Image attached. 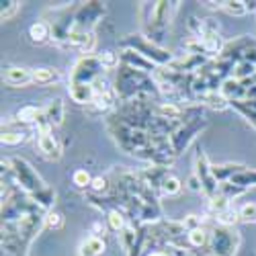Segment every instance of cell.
<instances>
[{
  "mask_svg": "<svg viewBox=\"0 0 256 256\" xmlns=\"http://www.w3.org/2000/svg\"><path fill=\"white\" fill-rule=\"evenodd\" d=\"M156 117L162 119H170V121H182L184 115V106L180 102H170V100H158L156 109H154Z\"/></svg>",
  "mask_w": 256,
  "mask_h": 256,
  "instance_id": "obj_13",
  "label": "cell"
},
{
  "mask_svg": "<svg viewBox=\"0 0 256 256\" xmlns=\"http://www.w3.org/2000/svg\"><path fill=\"white\" fill-rule=\"evenodd\" d=\"M92 178H94V176L88 172V170H84V168L74 170V174H72V182H74L78 188H90Z\"/></svg>",
  "mask_w": 256,
  "mask_h": 256,
  "instance_id": "obj_29",
  "label": "cell"
},
{
  "mask_svg": "<svg viewBox=\"0 0 256 256\" xmlns=\"http://www.w3.org/2000/svg\"><path fill=\"white\" fill-rule=\"evenodd\" d=\"M104 252H106L104 238L92 236V234L86 240H82L78 246V256H104Z\"/></svg>",
  "mask_w": 256,
  "mask_h": 256,
  "instance_id": "obj_15",
  "label": "cell"
},
{
  "mask_svg": "<svg viewBox=\"0 0 256 256\" xmlns=\"http://www.w3.org/2000/svg\"><path fill=\"white\" fill-rule=\"evenodd\" d=\"M119 58H121V64H125V66H130L134 70H140V72H146V74H152L154 76V72L158 70V66H156L154 62H150L148 58H144L142 54H138L134 50L123 48L119 52Z\"/></svg>",
  "mask_w": 256,
  "mask_h": 256,
  "instance_id": "obj_9",
  "label": "cell"
},
{
  "mask_svg": "<svg viewBox=\"0 0 256 256\" xmlns=\"http://www.w3.org/2000/svg\"><path fill=\"white\" fill-rule=\"evenodd\" d=\"M44 109H46V121L50 123L52 130L54 127H60L64 123V102H62V98L50 100Z\"/></svg>",
  "mask_w": 256,
  "mask_h": 256,
  "instance_id": "obj_19",
  "label": "cell"
},
{
  "mask_svg": "<svg viewBox=\"0 0 256 256\" xmlns=\"http://www.w3.org/2000/svg\"><path fill=\"white\" fill-rule=\"evenodd\" d=\"M182 228L186 230V232H190V230H197V228H203V220L199 218V216H195V213H190V216H186L182 222Z\"/></svg>",
  "mask_w": 256,
  "mask_h": 256,
  "instance_id": "obj_34",
  "label": "cell"
},
{
  "mask_svg": "<svg viewBox=\"0 0 256 256\" xmlns=\"http://www.w3.org/2000/svg\"><path fill=\"white\" fill-rule=\"evenodd\" d=\"M209 228H197V230H190L186 232V246L190 250H201V252H207L209 248Z\"/></svg>",
  "mask_w": 256,
  "mask_h": 256,
  "instance_id": "obj_17",
  "label": "cell"
},
{
  "mask_svg": "<svg viewBox=\"0 0 256 256\" xmlns=\"http://www.w3.org/2000/svg\"><path fill=\"white\" fill-rule=\"evenodd\" d=\"M186 188H188V190H193V193H203V184H201V180L197 178L195 172H190V174H188V178H186Z\"/></svg>",
  "mask_w": 256,
  "mask_h": 256,
  "instance_id": "obj_35",
  "label": "cell"
},
{
  "mask_svg": "<svg viewBox=\"0 0 256 256\" xmlns=\"http://www.w3.org/2000/svg\"><path fill=\"white\" fill-rule=\"evenodd\" d=\"M29 41L33 46H46L52 41V23L48 20H35L29 27Z\"/></svg>",
  "mask_w": 256,
  "mask_h": 256,
  "instance_id": "obj_14",
  "label": "cell"
},
{
  "mask_svg": "<svg viewBox=\"0 0 256 256\" xmlns=\"http://www.w3.org/2000/svg\"><path fill=\"white\" fill-rule=\"evenodd\" d=\"M121 50L127 48V50H134L138 54H142L144 58H148L150 62H154L158 68H164V66H170V62L174 60V56L170 54L168 50L160 48L158 44H154L152 39H148L144 33H132V35H125L121 39Z\"/></svg>",
  "mask_w": 256,
  "mask_h": 256,
  "instance_id": "obj_3",
  "label": "cell"
},
{
  "mask_svg": "<svg viewBox=\"0 0 256 256\" xmlns=\"http://www.w3.org/2000/svg\"><path fill=\"white\" fill-rule=\"evenodd\" d=\"M230 182H234V184H238L240 188L248 190L250 186H256V170H252V168H244L242 172H238Z\"/></svg>",
  "mask_w": 256,
  "mask_h": 256,
  "instance_id": "obj_25",
  "label": "cell"
},
{
  "mask_svg": "<svg viewBox=\"0 0 256 256\" xmlns=\"http://www.w3.org/2000/svg\"><path fill=\"white\" fill-rule=\"evenodd\" d=\"M104 70L100 66V62L94 56H82L76 64L74 68L70 70V82H84V84H92V80L96 76H100Z\"/></svg>",
  "mask_w": 256,
  "mask_h": 256,
  "instance_id": "obj_7",
  "label": "cell"
},
{
  "mask_svg": "<svg viewBox=\"0 0 256 256\" xmlns=\"http://www.w3.org/2000/svg\"><path fill=\"white\" fill-rule=\"evenodd\" d=\"M222 10L234 16H244L248 14V6H246V0H226L222 2Z\"/></svg>",
  "mask_w": 256,
  "mask_h": 256,
  "instance_id": "obj_28",
  "label": "cell"
},
{
  "mask_svg": "<svg viewBox=\"0 0 256 256\" xmlns=\"http://www.w3.org/2000/svg\"><path fill=\"white\" fill-rule=\"evenodd\" d=\"M195 170L193 172L197 174V178L201 180L203 184V195L207 199H213L218 195V190H220V182L216 180V176H213V170H211V164L207 160V154L203 150H197V156H195Z\"/></svg>",
  "mask_w": 256,
  "mask_h": 256,
  "instance_id": "obj_6",
  "label": "cell"
},
{
  "mask_svg": "<svg viewBox=\"0 0 256 256\" xmlns=\"http://www.w3.org/2000/svg\"><path fill=\"white\" fill-rule=\"evenodd\" d=\"M209 256H234L240 246V232L236 228H224V226H213L209 228Z\"/></svg>",
  "mask_w": 256,
  "mask_h": 256,
  "instance_id": "obj_4",
  "label": "cell"
},
{
  "mask_svg": "<svg viewBox=\"0 0 256 256\" xmlns=\"http://www.w3.org/2000/svg\"><path fill=\"white\" fill-rule=\"evenodd\" d=\"M182 190V180L178 176H174L172 172H168L160 184V195H168V197H172V195H178Z\"/></svg>",
  "mask_w": 256,
  "mask_h": 256,
  "instance_id": "obj_23",
  "label": "cell"
},
{
  "mask_svg": "<svg viewBox=\"0 0 256 256\" xmlns=\"http://www.w3.org/2000/svg\"><path fill=\"white\" fill-rule=\"evenodd\" d=\"M104 12H106V6L102 2H80L76 6V14H74V31L94 33L92 29L104 16Z\"/></svg>",
  "mask_w": 256,
  "mask_h": 256,
  "instance_id": "obj_5",
  "label": "cell"
},
{
  "mask_svg": "<svg viewBox=\"0 0 256 256\" xmlns=\"http://www.w3.org/2000/svg\"><path fill=\"white\" fill-rule=\"evenodd\" d=\"M146 256H170V252H168L166 248H162V250H156V252H150V254H146Z\"/></svg>",
  "mask_w": 256,
  "mask_h": 256,
  "instance_id": "obj_37",
  "label": "cell"
},
{
  "mask_svg": "<svg viewBox=\"0 0 256 256\" xmlns=\"http://www.w3.org/2000/svg\"><path fill=\"white\" fill-rule=\"evenodd\" d=\"M104 230H106V228H104L100 222H96V224L92 226V236H98V238H102V236H104Z\"/></svg>",
  "mask_w": 256,
  "mask_h": 256,
  "instance_id": "obj_36",
  "label": "cell"
},
{
  "mask_svg": "<svg viewBox=\"0 0 256 256\" xmlns=\"http://www.w3.org/2000/svg\"><path fill=\"white\" fill-rule=\"evenodd\" d=\"M92 88H94V94H104V92L113 90V84H111V80L106 78L104 74H100V76H96L92 80Z\"/></svg>",
  "mask_w": 256,
  "mask_h": 256,
  "instance_id": "obj_32",
  "label": "cell"
},
{
  "mask_svg": "<svg viewBox=\"0 0 256 256\" xmlns=\"http://www.w3.org/2000/svg\"><path fill=\"white\" fill-rule=\"evenodd\" d=\"M44 226L48 230H60L64 226V216L60 211H48L46 218H44Z\"/></svg>",
  "mask_w": 256,
  "mask_h": 256,
  "instance_id": "obj_31",
  "label": "cell"
},
{
  "mask_svg": "<svg viewBox=\"0 0 256 256\" xmlns=\"http://www.w3.org/2000/svg\"><path fill=\"white\" fill-rule=\"evenodd\" d=\"M244 168H248V166H244V164H236V162H226V164H211V170H213V176H216V180L222 184V182H230L234 176H236L238 172H242Z\"/></svg>",
  "mask_w": 256,
  "mask_h": 256,
  "instance_id": "obj_16",
  "label": "cell"
},
{
  "mask_svg": "<svg viewBox=\"0 0 256 256\" xmlns=\"http://www.w3.org/2000/svg\"><path fill=\"white\" fill-rule=\"evenodd\" d=\"M178 2H142L140 4V18H142V29L148 39L160 46V39H164L166 29L170 25L172 12L176 10Z\"/></svg>",
  "mask_w": 256,
  "mask_h": 256,
  "instance_id": "obj_2",
  "label": "cell"
},
{
  "mask_svg": "<svg viewBox=\"0 0 256 256\" xmlns=\"http://www.w3.org/2000/svg\"><path fill=\"white\" fill-rule=\"evenodd\" d=\"M20 8V2H16V0H8V2H2V10H0V16H2V20H8L12 18Z\"/></svg>",
  "mask_w": 256,
  "mask_h": 256,
  "instance_id": "obj_33",
  "label": "cell"
},
{
  "mask_svg": "<svg viewBox=\"0 0 256 256\" xmlns=\"http://www.w3.org/2000/svg\"><path fill=\"white\" fill-rule=\"evenodd\" d=\"M44 117H46V109H44V106H37V104L20 106V109L16 111V115H14V119L20 125H35V127L44 121Z\"/></svg>",
  "mask_w": 256,
  "mask_h": 256,
  "instance_id": "obj_11",
  "label": "cell"
},
{
  "mask_svg": "<svg viewBox=\"0 0 256 256\" xmlns=\"http://www.w3.org/2000/svg\"><path fill=\"white\" fill-rule=\"evenodd\" d=\"M68 92H70V98L74 102L84 104V106H88L92 102V98L96 96L92 84H84V82H70L68 84Z\"/></svg>",
  "mask_w": 256,
  "mask_h": 256,
  "instance_id": "obj_12",
  "label": "cell"
},
{
  "mask_svg": "<svg viewBox=\"0 0 256 256\" xmlns=\"http://www.w3.org/2000/svg\"><path fill=\"white\" fill-rule=\"evenodd\" d=\"M27 140V134L20 130V127H2V136H0V142L4 146H18Z\"/></svg>",
  "mask_w": 256,
  "mask_h": 256,
  "instance_id": "obj_22",
  "label": "cell"
},
{
  "mask_svg": "<svg viewBox=\"0 0 256 256\" xmlns=\"http://www.w3.org/2000/svg\"><path fill=\"white\" fill-rule=\"evenodd\" d=\"M98 62H100V66L102 70H117L121 66V58L117 52H111V50H104L100 54H96Z\"/></svg>",
  "mask_w": 256,
  "mask_h": 256,
  "instance_id": "obj_26",
  "label": "cell"
},
{
  "mask_svg": "<svg viewBox=\"0 0 256 256\" xmlns=\"http://www.w3.org/2000/svg\"><path fill=\"white\" fill-rule=\"evenodd\" d=\"M10 174L14 178V182L20 186L25 195L31 197V201L44 211H52L54 207V201H56V190L50 188L44 178L37 174V170L25 160V158H16L12 156L10 158Z\"/></svg>",
  "mask_w": 256,
  "mask_h": 256,
  "instance_id": "obj_1",
  "label": "cell"
},
{
  "mask_svg": "<svg viewBox=\"0 0 256 256\" xmlns=\"http://www.w3.org/2000/svg\"><path fill=\"white\" fill-rule=\"evenodd\" d=\"M37 148H39L41 156L50 162H58L62 158V144L54 136V130L37 132Z\"/></svg>",
  "mask_w": 256,
  "mask_h": 256,
  "instance_id": "obj_8",
  "label": "cell"
},
{
  "mask_svg": "<svg viewBox=\"0 0 256 256\" xmlns=\"http://www.w3.org/2000/svg\"><path fill=\"white\" fill-rule=\"evenodd\" d=\"M2 80L8 86H27V84H33V70L20 68V66H10V68H4Z\"/></svg>",
  "mask_w": 256,
  "mask_h": 256,
  "instance_id": "obj_10",
  "label": "cell"
},
{
  "mask_svg": "<svg viewBox=\"0 0 256 256\" xmlns=\"http://www.w3.org/2000/svg\"><path fill=\"white\" fill-rule=\"evenodd\" d=\"M213 220H216L218 226H224V228H236V224H240V213H238L236 207H228L226 211L218 213V216L213 218Z\"/></svg>",
  "mask_w": 256,
  "mask_h": 256,
  "instance_id": "obj_24",
  "label": "cell"
},
{
  "mask_svg": "<svg viewBox=\"0 0 256 256\" xmlns=\"http://www.w3.org/2000/svg\"><path fill=\"white\" fill-rule=\"evenodd\" d=\"M127 220H130V218H127V213L123 211V209H109V211H106V226H109V230L111 232H121L125 226H127Z\"/></svg>",
  "mask_w": 256,
  "mask_h": 256,
  "instance_id": "obj_21",
  "label": "cell"
},
{
  "mask_svg": "<svg viewBox=\"0 0 256 256\" xmlns=\"http://www.w3.org/2000/svg\"><path fill=\"white\" fill-rule=\"evenodd\" d=\"M62 78V74L56 68H37L33 70V84H39V86H50V84H56Z\"/></svg>",
  "mask_w": 256,
  "mask_h": 256,
  "instance_id": "obj_20",
  "label": "cell"
},
{
  "mask_svg": "<svg viewBox=\"0 0 256 256\" xmlns=\"http://www.w3.org/2000/svg\"><path fill=\"white\" fill-rule=\"evenodd\" d=\"M197 104H201V106L205 104V106H209V109H213V111H226L230 106V100L220 90H209V92H205V94H201L197 98Z\"/></svg>",
  "mask_w": 256,
  "mask_h": 256,
  "instance_id": "obj_18",
  "label": "cell"
},
{
  "mask_svg": "<svg viewBox=\"0 0 256 256\" xmlns=\"http://www.w3.org/2000/svg\"><path fill=\"white\" fill-rule=\"evenodd\" d=\"M238 213H240V222L242 224H256V203L254 201L244 203L238 209Z\"/></svg>",
  "mask_w": 256,
  "mask_h": 256,
  "instance_id": "obj_30",
  "label": "cell"
},
{
  "mask_svg": "<svg viewBox=\"0 0 256 256\" xmlns=\"http://www.w3.org/2000/svg\"><path fill=\"white\" fill-rule=\"evenodd\" d=\"M111 186H113V180L109 176H94L92 178V184H90V193L92 195L106 197V195L111 193Z\"/></svg>",
  "mask_w": 256,
  "mask_h": 256,
  "instance_id": "obj_27",
  "label": "cell"
}]
</instances>
